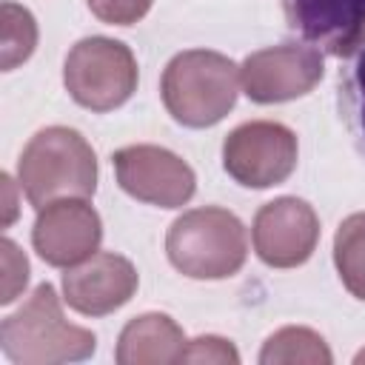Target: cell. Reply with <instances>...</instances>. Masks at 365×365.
Returning <instances> with one entry per match:
<instances>
[{"instance_id":"obj_1","label":"cell","mask_w":365,"mask_h":365,"mask_svg":"<svg viewBox=\"0 0 365 365\" xmlns=\"http://www.w3.org/2000/svg\"><path fill=\"white\" fill-rule=\"evenodd\" d=\"M17 180L26 200L40 211L54 200L83 197L97 191V157L88 140L66 125L37 131L20 154Z\"/></svg>"},{"instance_id":"obj_2","label":"cell","mask_w":365,"mask_h":365,"mask_svg":"<svg viewBox=\"0 0 365 365\" xmlns=\"http://www.w3.org/2000/svg\"><path fill=\"white\" fill-rule=\"evenodd\" d=\"M0 348L6 359L17 365H60L88 359L97 348V336L88 328L71 325L63 317L54 285L43 282L23 308L3 319Z\"/></svg>"},{"instance_id":"obj_3","label":"cell","mask_w":365,"mask_h":365,"mask_svg":"<svg viewBox=\"0 0 365 365\" xmlns=\"http://www.w3.org/2000/svg\"><path fill=\"white\" fill-rule=\"evenodd\" d=\"M240 68L220 51L191 48L171 57L163 71L160 94L168 114L188 128L220 123L237 103Z\"/></svg>"},{"instance_id":"obj_4","label":"cell","mask_w":365,"mask_h":365,"mask_svg":"<svg viewBox=\"0 0 365 365\" xmlns=\"http://www.w3.org/2000/svg\"><path fill=\"white\" fill-rule=\"evenodd\" d=\"M171 265L191 279L234 277L248 254L242 222L225 208H194L177 217L165 234Z\"/></svg>"},{"instance_id":"obj_5","label":"cell","mask_w":365,"mask_h":365,"mask_svg":"<svg viewBox=\"0 0 365 365\" xmlns=\"http://www.w3.org/2000/svg\"><path fill=\"white\" fill-rule=\"evenodd\" d=\"M63 83L83 108L114 111L137 91V60L120 40L86 37L71 46L63 66Z\"/></svg>"},{"instance_id":"obj_6","label":"cell","mask_w":365,"mask_h":365,"mask_svg":"<svg viewBox=\"0 0 365 365\" xmlns=\"http://www.w3.org/2000/svg\"><path fill=\"white\" fill-rule=\"evenodd\" d=\"M297 134L271 120L237 125L222 143V168L245 188H271L285 182L297 168Z\"/></svg>"},{"instance_id":"obj_7","label":"cell","mask_w":365,"mask_h":365,"mask_svg":"<svg viewBox=\"0 0 365 365\" xmlns=\"http://www.w3.org/2000/svg\"><path fill=\"white\" fill-rule=\"evenodd\" d=\"M117 182L140 202L160 208H180L197 191L191 165L160 145H125L114 154Z\"/></svg>"},{"instance_id":"obj_8","label":"cell","mask_w":365,"mask_h":365,"mask_svg":"<svg viewBox=\"0 0 365 365\" xmlns=\"http://www.w3.org/2000/svg\"><path fill=\"white\" fill-rule=\"evenodd\" d=\"M322 51L311 43H282L254 51L240 68L242 91L254 103H285L322 80Z\"/></svg>"},{"instance_id":"obj_9","label":"cell","mask_w":365,"mask_h":365,"mask_svg":"<svg viewBox=\"0 0 365 365\" xmlns=\"http://www.w3.org/2000/svg\"><path fill=\"white\" fill-rule=\"evenodd\" d=\"M103 240L100 214L83 197L54 200L37 211L31 242L43 262L54 268H71L91 254Z\"/></svg>"},{"instance_id":"obj_10","label":"cell","mask_w":365,"mask_h":365,"mask_svg":"<svg viewBox=\"0 0 365 365\" xmlns=\"http://www.w3.org/2000/svg\"><path fill=\"white\" fill-rule=\"evenodd\" d=\"M254 251L271 268L302 265L319 240L317 211L297 197H279L265 202L254 217Z\"/></svg>"},{"instance_id":"obj_11","label":"cell","mask_w":365,"mask_h":365,"mask_svg":"<svg viewBox=\"0 0 365 365\" xmlns=\"http://www.w3.org/2000/svg\"><path fill=\"white\" fill-rule=\"evenodd\" d=\"M137 291L134 265L111 251H97L88 259L66 268L63 299L86 317H106L125 305Z\"/></svg>"},{"instance_id":"obj_12","label":"cell","mask_w":365,"mask_h":365,"mask_svg":"<svg viewBox=\"0 0 365 365\" xmlns=\"http://www.w3.org/2000/svg\"><path fill=\"white\" fill-rule=\"evenodd\" d=\"M288 29L334 57L365 40V0H282Z\"/></svg>"},{"instance_id":"obj_13","label":"cell","mask_w":365,"mask_h":365,"mask_svg":"<svg viewBox=\"0 0 365 365\" xmlns=\"http://www.w3.org/2000/svg\"><path fill=\"white\" fill-rule=\"evenodd\" d=\"M182 328L168 314H143L134 317L117 339L120 365H171L182 362L185 351Z\"/></svg>"},{"instance_id":"obj_14","label":"cell","mask_w":365,"mask_h":365,"mask_svg":"<svg viewBox=\"0 0 365 365\" xmlns=\"http://www.w3.org/2000/svg\"><path fill=\"white\" fill-rule=\"evenodd\" d=\"M336 108L351 143L365 157V40L345 54L336 77Z\"/></svg>"},{"instance_id":"obj_15","label":"cell","mask_w":365,"mask_h":365,"mask_svg":"<svg viewBox=\"0 0 365 365\" xmlns=\"http://www.w3.org/2000/svg\"><path fill=\"white\" fill-rule=\"evenodd\" d=\"M334 356L325 345V339L311 331V328H279L271 334L259 351L262 365H294V362H308V365H328Z\"/></svg>"},{"instance_id":"obj_16","label":"cell","mask_w":365,"mask_h":365,"mask_svg":"<svg viewBox=\"0 0 365 365\" xmlns=\"http://www.w3.org/2000/svg\"><path fill=\"white\" fill-rule=\"evenodd\" d=\"M334 265L351 297L365 302V211L339 222L334 237Z\"/></svg>"},{"instance_id":"obj_17","label":"cell","mask_w":365,"mask_h":365,"mask_svg":"<svg viewBox=\"0 0 365 365\" xmlns=\"http://www.w3.org/2000/svg\"><path fill=\"white\" fill-rule=\"evenodd\" d=\"M3 26H0V66L11 71L14 66L26 63L37 46V23L29 9L17 3H3Z\"/></svg>"},{"instance_id":"obj_18","label":"cell","mask_w":365,"mask_h":365,"mask_svg":"<svg viewBox=\"0 0 365 365\" xmlns=\"http://www.w3.org/2000/svg\"><path fill=\"white\" fill-rule=\"evenodd\" d=\"M0 259H3V294H0V302L6 305L11 299H17V294L26 288V282H29V259L11 240L0 242Z\"/></svg>"},{"instance_id":"obj_19","label":"cell","mask_w":365,"mask_h":365,"mask_svg":"<svg viewBox=\"0 0 365 365\" xmlns=\"http://www.w3.org/2000/svg\"><path fill=\"white\" fill-rule=\"evenodd\" d=\"M91 14L108 26H131L143 20L154 0H86Z\"/></svg>"},{"instance_id":"obj_20","label":"cell","mask_w":365,"mask_h":365,"mask_svg":"<svg viewBox=\"0 0 365 365\" xmlns=\"http://www.w3.org/2000/svg\"><path fill=\"white\" fill-rule=\"evenodd\" d=\"M182 362H208V365H237L240 354L237 348L222 336H197L185 345Z\"/></svg>"},{"instance_id":"obj_21","label":"cell","mask_w":365,"mask_h":365,"mask_svg":"<svg viewBox=\"0 0 365 365\" xmlns=\"http://www.w3.org/2000/svg\"><path fill=\"white\" fill-rule=\"evenodd\" d=\"M3 191H6V214H3V225H9L11 220H14V214H17V205H14V197H11V177L9 174H3Z\"/></svg>"},{"instance_id":"obj_22","label":"cell","mask_w":365,"mask_h":365,"mask_svg":"<svg viewBox=\"0 0 365 365\" xmlns=\"http://www.w3.org/2000/svg\"><path fill=\"white\" fill-rule=\"evenodd\" d=\"M356 362H365V351H362V354H356Z\"/></svg>"}]
</instances>
